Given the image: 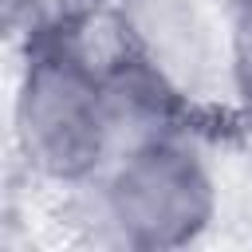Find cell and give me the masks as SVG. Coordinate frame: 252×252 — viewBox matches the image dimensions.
<instances>
[{"label":"cell","mask_w":252,"mask_h":252,"mask_svg":"<svg viewBox=\"0 0 252 252\" xmlns=\"http://www.w3.org/2000/svg\"><path fill=\"white\" fill-rule=\"evenodd\" d=\"M224 4V51H228V98L252 122V0Z\"/></svg>","instance_id":"obj_4"},{"label":"cell","mask_w":252,"mask_h":252,"mask_svg":"<svg viewBox=\"0 0 252 252\" xmlns=\"http://www.w3.org/2000/svg\"><path fill=\"white\" fill-rule=\"evenodd\" d=\"M114 24L122 47L193 110L228 94L224 24L197 0H114Z\"/></svg>","instance_id":"obj_3"},{"label":"cell","mask_w":252,"mask_h":252,"mask_svg":"<svg viewBox=\"0 0 252 252\" xmlns=\"http://www.w3.org/2000/svg\"><path fill=\"white\" fill-rule=\"evenodd\" d=\"M106 55L87 43L79 16L32 24L12 94V146L39 185L83 193L126 146Z\"/></svg>","instance_id":"obj_1"},{"label":"cell","mask_w":252,"mask_h":252,"mask_svg":"<svg viewBox=\"0 0 252 252\" xmlns=\"http://www.w3.org/2000/svg\"><path fill=\"white\" fill-rule=\"evenodd\" d=\"M83 193H91L98 236L134 252L201 244L220 217L217 169L189 126L130 138Z\"/></svg>","instance_id":"obj_2"}]
</instances>
